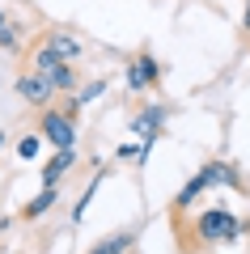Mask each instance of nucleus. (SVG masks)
I'll list each match as a JSON object with an SVG mask.
<instances>
[{"instance_id": "f257e3e1", "label": "nucleus", "mask_w": 250, "mask_h": 254, "mask_svg": "<svg viewBox=\"0 0 250 254\" xmlns=\"http://www.w3.org/2000/svg\"><path fill=\"white\" fill-rule=\"evenodd\" d=\"M195 229V246H221V242H238L242 237V220L229 208H208L191 220Z\"/></svg>"}, {"instance_id": "f03ea898", "label": "nucleus", "mask_w": 250, "mask_h": 254, "mask_svg": "<svg viewBox=\"0 0 250 254\" xmlns=\"http://www.w3.org/2000/svg\"><path fill=\"white\" fill-rule=\"evenodd\" d=\"M38 136L55 148H72V140H77V115H68L64 106L38 110Z\"/></svg>"}, {"instance_id": "7ed1b4c3", "label": "nucleus", "mask_w": 250, "mask_h": 254, "mask_svg": "<svg viewBox=\"0 0 250 254\" xmlns=\"http://www.w3.org/2000/svg\"><path fill=\"white\" fill-rule=\"evenodd\" d=\"M13 93H17L26 106H34V110L55 106V89L47 85V76H38V72H21V76H17V85H13Z\"/></svg>"}, {"instance_id": "20e7f679", "label": "nucleus", "mask_w": 250, "mask_h": 254, "mask_svg": "<svg viewBox=\"0 0 250 254\" xmlns=\"http://www.w3.org/2000/svg\"><path fill=\"white\" fill-rule=\"evenodd\" d=\"M166 119H170V115H166V106H144L140 115L132 119V127H127V131L144 140V144H140L144 153H149V148H153V140L161 136V127H166Z\"/></svg>"}, {"instance_id": "39448f33", "label": "nucleus", "mask_w": 250, "mask_h": 254, "mask_svg": "<svg viewBox=\"0 0 250 254\" xmlns=\"http://www.w3.org/2000/svg\"><path fill=\"white\" fill-rule=\"evenodd\" d=\"M157 81H161V64L153 60V51H140L127 64V89H149Z\"/></svg>"}, {"instance_id": "423d86ee", "label": "nucleus", "mask_w": 250, "mask_h": 254, "mask_svg": "<svg viewBox=\"0 0 250 254\" xmlns=\"http://www.w3.org/2000/svg\"><path fill=\"white\" fill-rule=\"evenodd\" d=\"M43 43L51 47V51L60 55L64 64H72V60H81V55H85V43H81V38L72 34V30H64V26H60V30H47V38H43Z\"/></svg>"}, {"instance_id": "0eeeda50", "label": "nucleus", "mask_w": 250, "mask_h": 254, "mask_svg": "<svg viewBox=\"0 0 250 254\" xmlns=\"http://www.w3.org/2000/svg\"><path fill=\"white\" fill-rule=\"evenodd\" d=\"M204 190H212V182H208V174L199 170L195 178H191L187 187H182L178 195H174V216H182V212H191V208H195V199L204 195Z\"/></svg>"}, {"instance_id": "6e6552de", "label": "nucleus", "mask_w": 250, "mask_h": 254, "mask_svg": "<svg viewBox=\"0 0 250 254\" xmlns=\"http://www.w3.org/2000/svg\"><path fill=\"white\" fill-rule=\"evenodd\" d=\"M72 165H77V153H72V148H55V157L43 165V187H60Z\"/></svg>"}, {"instance_id": "1a4fd4ad", "label": "nucleus", "mask_w": 250, "mask_h": 254, "mask_svg": "<svg viewBox=\"0 0 250 254\" xmlns=\"http://www.w3.org/2000/svg\"><path fill=\"white\" fill-rule=\"evenodd\" d=\"M136 246V229H119V233H110V237H102V242H93L85 254H127Z\"/></svg>"}, {"instance_id": "9d476101", "label": "nucleus", "mask_w": 250, "mask_h": 254, "mask_svg": "<svg viewBox=\"0 0 250 254\" xmlns=\"http://www.w3.org/2000/svg\"><path fill=\"white\" fill-rule=\"evenodd\" d=\"M38 76H47V85H51L55 93H72L81 85V76H77V68H72V64H55V68H47V72H38Z\"/></svg>"}, {"instance_id": "9b49d317", "label": "nucleus", "mask_w": 250, "mask_h": 254, "mask_svg": "<svg viewBox=\"0 0 250 254\" xmlns=\"http://www.w3.org/2000/svg\"><path fill=\"white\" fill-rule=\"evenodd\" d=\"M55 199H60V190H55V187H43V190L34 195V199H30L26 208H21V216H26V220H38L43 212H51V208H55Z\"/></svg>"}, {"instance_id": "f8f14e48", "label": "nucleus", "mask_w": 250, "mask_h": 254, "mask_svg": "<svg viewBox=\"0 0 250 254\" xmlns=\"http://www.w3.org/2000/svg\"><path fill=\"white\" fill-rule=\"evenodd\" d=\"M77 106H89V102H98L102 93H106V81H85V85H77Z\"/></svg>"}, {"instance_id": "ddd939ff", "label": "nucleus", "mask_w": 250, "mask_h": 254, "mask_svg": "<svg viewBox=\"0 0 250 254\" xmlns=\"http://www.w3.org/2000/svg\"><path fill=\"white\" fill-rule=\"evenodd\" d=\"M98 187H102V178H93L89 187H85V195H81V199H77V208H72V220H81V216H85V208L93 203V195H98Z\"/></svg>"}, {"instance_id": "4468645a", "label": "nucleus", "mask_w": 250, "mask_h": 254, "mask_svg": "<svg viewBox=\"0 0 250 254\" xmlns=\"http://www.w3.org/2000/svg\"><path fill=\"white\" fill-rule=\"evenodd\" d=\"M38 144H43V136H21V140H17V157H21V161H34V157H38Z\"/></svg>"}, {"instance_id": "2eb2a0df", "label": "nucleus", "mask_w": 250, "mask_h": 254, "mask_svg": "<svg viewBox=\"0 0 250 254\" xmlns=\"http://www.w3.org/2000/svg\"><path fill=\"white\" fill-rule=\"evenodd\" d=\"M136 157H149V153H144V148H136V144H119L115 161H136Z\"/></svg>"}, {"instance_id": "dca6fc26", "label": "nucleus", "mask_w": 250, "mask_h": 254, "mask_svg": "<svg viewBox=\"0 0 250 254\" xmlns=\"http://www.w3.org/2000/svg\"><path fill=\"white\" fill-rule=\"evenodd\" d=\"M0 47H9V51H13V47H17V30H9V26L0 30Z\"/></svg>"}, {"instance_id": "f3484780", "label": "nucleus", "mask_w": 250, "mask_h": 254, "mask_svg": "<svg viewBox=\"0 0 250 254\" xmlns=\"http://www.w3.org/2000/svg\"><path fill=\"white\" fill-rule=\"evenodd\" d=\"M242 4H246V9H242V34L250 38V0H242Z\"/></svg>"}, {"instance_id": "a211bd4d", "label": "nucleus", "mask_w": 250, "mask_h": 254, "mask_svg": "<svg viewBox=\"0 0 250 254\" xmlns=\"http://www.w3.org/2000/svg\"><path fill=\"white\" fill-rule=\"evenodd\" d=\"M4 140H9V136H4V131H0V148H4Z\"/></svg>"}, {"instance_id": "6ab92c4d", "label": "nucleus", "mask_w": 250, "mask_h": 254, "mask_svg": "<svg viewBox=\"0 0 250 254\" xmlns=\"http://www.w3.org/2000/svg\"><path fill=\"white\" fill-rule=\"evenodd\" d=\"M0 30H4V13H0Z\"/></svg>"}]
</instances>
